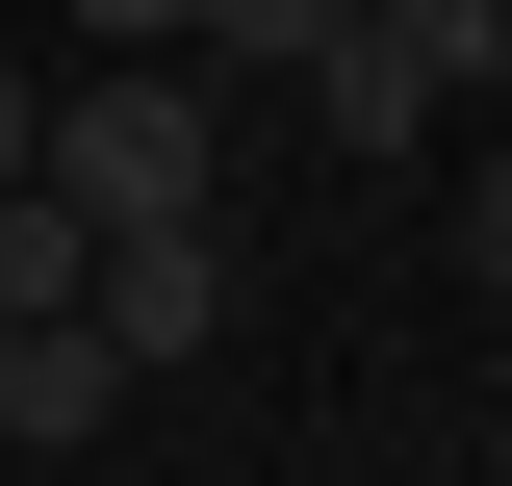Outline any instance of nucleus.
<instances>
[{
  "mask_svg": "<svg viewBox=\"0 0 512 486\" xmlns=\"http://www.w3.org/2000/svg\"><path fill=\"white\" fill-rule=\"evenodd\" d=\"M26 180H52L77 231H180V205L231 180V77H180V52H77L52 103H26Z\"/></svg>",
  "mask_w": 512,
  "mask_h": 486,
  "instance_id": "f257e3e1",
  "label": "nucleus"
},
{
  "mask_svg": "<svg viewBox=\"0 0 512 486\" xmlns=\"http://www.w3.org/2000/svg\"><path fill=\"white\" fill-rule=\"evenodd\" d=\"M77 333H103V359H205V333H231V256H205V205L77 256Z\"/></svg>",
  "mask_w": 512,
  "mask_h": 486,
  "instance_id": "f03ea898",
  "label": "nucleus"
},
{
  "mask_svg": "<svg viewBox=\"0 0 512 486\" xmlns=\"http://www.w3.org/2000/svg\"><path fill=\"white\" fill-rule=\"evenodd\" d=\"M103 410H128V359L77 333V307H26V333H0V461H77Z\"/></svg>",
  "mask_w": 512,
  "mask_h": 486,
  "instance_id": "7ed1b4c3",
  "label": "nucleus"
},
{
  "mask_svg": "<svg viewBox=\"0 0 512 486\" xmlns=\"http://www.w3.org/2000/svg\"><path fill=\"white\" fill-rule=\"evenodd\" d=\"M308 103H333V154H410V128H436V77L384 52V26H333V52H308Z\"/></svg>",
  "mask_w": 512,
  "mask_h": 486,
  "instance_id": "20e7f679",
  "label": "nucleus"
},
{
  "mask_svg": "<svg viewBox=\"0 0 512 486\" xmlns=\"http://www.w3.org/2000/svg\"><path fill=\"white\" fill-rule=\"evenodd\" d=\"M333 26H359V0H180V52H205V77H308Z\"/></svg>",
  "mask_w": 512,
  "mask_h": 486,
  "instance_id": "39448f33",
  "label": "nucleus"
},
{
  "mask_svg": "<svg viewBox=\"0 0 512 486\" xmlns=\"http://www.w3.org/2000/svg\"><path fill=\"white\" fill-rule=\"evenodd\" d=\"M77 256H103V231H77L52 180H0V333H26V307H77Z\"/></svg>",
  "mask_w": 512,
  "mask_h": 486,
  "instance_id": "423d86ee",
  "label": "nucleus"
},
{
  "mask_svg": "<svg viewBox=\"0 0 512 486\" xmlns=\"http://www.w3.org/2000/svg\"><path fill=\"white\" fill-rule=\"evenodd\" d=\"M359 26H384V52H410V77H436V103H461V77H487V26H512V0H359Z\"/></svg>",
  "mask_w": 512,
  "mask_h": 486,
  "instance_id": "0eeeda50",
  "label": "nucleus"
},
{
  "mask_svg": "<svg viewBox=\"0 0 512 486\" xmlns=\"http://www.w3.org/2000/svg\"><path fill=\"white\" fill-rule=\"evenodd\" d=\"M461 282H512V154H487V180H461Z\"/></svg>",
  "mask_w": 512,
  "mask_h": 486,
  "instance_id": "6e6552de",
  "label": "nucleus"
},
{
  "mask_svg": "<svg viewBox=\"0 0 512 486\" xmlns=\"http://www.w3.org/2000/svg\"><path fill=\"white\" fill-rule=\"evenodd\" d=\"M77 52H180V0H77Z\"/></svg>",
  "mask_w": 512,
  "mask_h": 486,
  "instance_id": "1a4fd4ad",
  "label": "nucleus"
},
{
  "mask_svg": "<svg viewBox=\"0 0 512 486\" xmlns=\"http://www.w3.org/2000/svg\"><path fill=\"white\" fill-rule=\"evenodd\" d=\"M26 103H52V77H26V52H0V180H26Z\"/></svg>",
  "mask_w": 512,
  "mask_h": 486,
  "instance_id": "9d476101",
  "label": "nucleus"
},
{
  "mask_svg": "<svg viewBox=\"0 0 512 486\" xmlns=\"http://www.w3.org/2000/svg\"><path fill=\"white\" fill-rule=\"evenodd\" d=\"M487 103H512V26H487Z\"/></svg>",
  "mask_w": 512,
  "mask_h": 486,
  "instance_id": "9b49d317",
  "label": "nucleus"
}]
</instances>
